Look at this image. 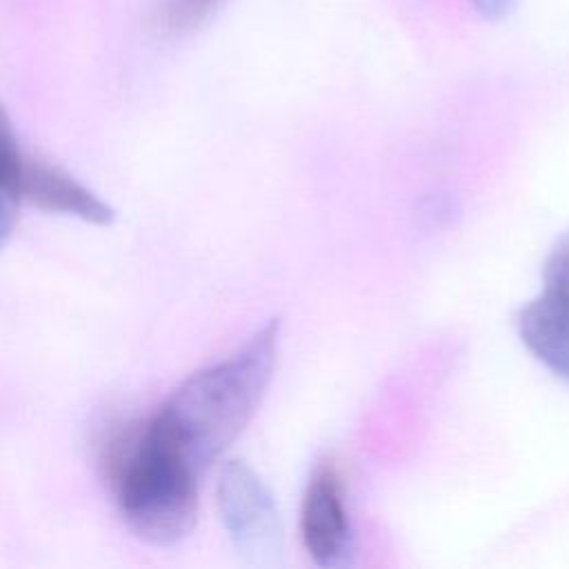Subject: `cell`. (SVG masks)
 I'll use <instances>...</instances> for the list:
<instances>
[{"label": "cell", "instance_id": "1", "mask_svg": "<svg viewBox=\"0 0 569 569\" xmlns=\"http://www.w3.org/2000/svg\"><path fill=\"white\" fill-rule=\"evenodd\" d=\"M280 318L227 358L198 369L162 402L142 433L202 476L251 422L273 378Z\"/></svg>", "mask_w": 569, "mask_h": 569}, {"label": "cell", "instance_id": "2", "mask_svg": "<svg viewBox=\"0 0 569 569\" xmlns=\"http://www.w3.org/2000/svg\"><path fill=\"white\" fill-rule=\"evenodd\" d=\"M198 473L140 431L118 462L116 489L122 520L147 545L180 542L198 518Z\"/></svg>", "mask_w": 569, "mask_h": 569}, {"label": "cell", "instance_id": "3", "mask_svg": "<svg viewBox=\"0 0 569 569\" xmlns=\"http://www.w3.org/2000/svg\"><path fill=\"white\" fill-rule=\"evenodd\" d=\"M222 525L244 562L273 567L282 553L278 505L260 476L242 460H227L218 476Z\"/></svg>", "mask_w": 569, "mask_h": 569}, {"label": "cell", "instance_id": "4", "mask_svg": "<svg viewBox=\"0 0 569 569\" xmlns=\"http://www.w3.org/2000/svg\"><path fill=\"white\" fill-rule=\"evenodd\" d=\"M516 329L531 356L569 382V229L551 247L542 289L518 311Z\"/></svg>", "mask_w": 569, "mask_h": 569}, {"label": "cell", "instance_id": "5", "mask_svg": "<svg viewBox=\"0 0 569 569\" xmlns=\"http://www.w3.org/2000/svg\"><path fill=\"white\" fill-rule=\"evenodd\" d=\"M300 533L309 558L320 567H338L351 551V525L342 482L333 465L311 473L300 509Z\"/></svg>", "mask_w": 569, "mask_h": 569}, {"label": "cell", "instance_id": "6", "mask_svg": "<svg viewBox=\"0 0 569 569\" xmlns=\"http://www.w3.org/2000/svg\"><path fill=\"white\" fill-rule=\"evenodd\" d=\"M22 200L49 213L71 216L96 227H109L116 220V209L96 191L67 171L31 158L24 160Z\"/></svg>", "mask_w": 569, "mask_h": 569}, {"label": "cell", "instance_id": "7", "mask_svg": "<svg viewBox=\"0 0 569 569\" xmlns=\"http://www.w3.org/2000/svg\"><path fill=\"white\" fill-rule=\"evenodd\" d=\"M24 156L18 144L16 129L0 104V253L16 229L22 200Z\"/></svg>", "mask_w": 569, "mask_h": 569}, {"label": "cell", "instance_id": "8", "mask_svg": "<svg viewBox=\"0 0 569 569\" xmlns=\"http://www.w3.org/2000/svg\"><path fill=\"white\" fill-rule=\"evenodd\" d=\"M229 0H160L158 22L167 33L184 36L207 24Z\"/></svg>", "mask_w": 569, "mask_h": 569}, {"label": "cell", "instance_id": "9", "mask_svg": "<svg viewBox=\"0 0 569 569\" xmlns=\"http://www.w3.org/2000/svg\"><path fill=\"white\" fill-rule=\"evenodd\" d=\"M469 4L485 20L498 22V20H505L507 16L513 13L518 0H469Z\"/></svg>", "mask_w": 569, "mask_h": 569}]
</instances>
